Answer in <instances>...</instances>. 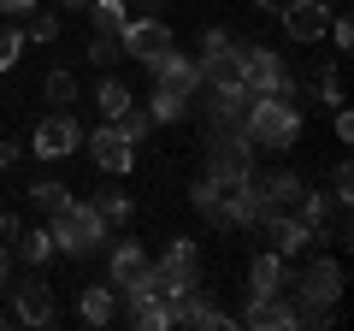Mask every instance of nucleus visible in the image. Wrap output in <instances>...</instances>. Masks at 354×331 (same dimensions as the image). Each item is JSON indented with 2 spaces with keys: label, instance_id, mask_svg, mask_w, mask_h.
Listing matches in <instances>:
<instances>
[{
  "label": "nucleus",
  "instance_id": "1",
  "mask_svg": "<svg viewBox=\"0 0 354 331\" xmlns=\"http://www.w3.org/2000/svg\"><path fill=\"white\" fill-rule=\"evenodd\" d=\"M106 219L95 213V202H65L59 213H48V237H53V255H71V260H88L106 249Z\"/></svg>",
  "mask_w": 354,
  "mask_h": 331
},
{
  "label": "nucleus",
  "instance_id": "2",
  "mask_svg": "<svg viewBox=\"0 0 354 331\" xmlns=\"http://www.w3.org/2000/svg\"><path fill=\"white\" fill-rule=\"evenodd\" d=\"M242 136H248L254 148H295V142H301V107L283 101V95H248Z\"/></svg>",
  "mask_w": 354,
  "mask_h": 331
},
{
  "label": "nucleus",
  "instance_id": "3",
  "mask_svg": "<svg viewBox=\"0 0 354 331\" xmlns=\"http://www.w3.org/2000/svg\"><path fill=\"white\" fill-rule=\"evenodd\" d=\"M207 184H218V190H236V184H254V142L242 136V130H213V142H207Z\"/></svg>",
  "mask_w": 354,
  "mask_h": 331
},
{
  "label": "nucleus",
  "instance_id": "4",
  "mask_svg": "<svg viewBox=\"0 0 354 331\" xmlns=\"http://www.w3.org/2000/svg\"><path fill=\"white\" fill-rule=\"evenodd\" d=\"M195 284H201V249H195V237H171L165 255L153 260V290L177 307V296L195 290Z\"/></svg>",
  "mask_w": 354,
  "mask_h": 331
},
{
  "label": "nucleus",
  "instance_id": "5",
  "mask_svg": "<svg viewBox=\"0 0 354 331\" xmlns=\"http://www.w3.org/2000/svg\"><path fill=\"white\" fill-rule=\"evenodd\" d=\"M242 89H248V95H283V101H295V77H290V65H283V53L242 48Z\"/></svg>",
  "mask_w": 354,
  "mask_h": 331
},
{
  "label": "nucleus",
  "instance_id": "6",
  "mask_svg": "<svg viewBox=\"0 0 354 331\" xmlns=\"http://www.w3.org/2000/svg\"><path fill=\"white\" fill-rule=\"evenodd\" d=\"M118 48H124V60H136V65H148V71H153V65L177 48V36H171L165 18H130V24L118 30Z\"/></svg>",
  "mask_w": 354,
  "mask_h": 331
},
{
  "label": "nucleus",
  "instance_id": "7",
  "mask_svg": "<svg viewBox=\"0 0 354 331\" xmlns=\"http://www.w3.org/2000/svg\"><path fill=\"white\" fill-rule=\"evenodd\" d=\"M30 148H36V160H65V154L83 148V125H77L65 107H53L48 118H36V136H30Z\"/></svg>",
  "mask_w": 354,
  "mask_h": 331
},
{
  "label": "nucleus",
  "instance_id": "8",
  "mask_svg": "<svg viewBox=\"0 0 354 331\" xmlns=\"http://www.w3.org/2000/svg\"><path fill=\"white\" fill-rule=\"evenodd\" d=\"M6 290H12V319H18V325H53L59 302H53V284L41 278L36 267H30L24 284H6Z\"/></svg>",
  "mask_w": 354,
  "mask_h": 331
},
{
  "label": "nucleus",
  "instance_id": "9",
  "mask_svg": "<svg viewBox=\"0 0 354 331\" xmlns=\"http://www.w3.org/2000/svg\"><path fill=\"white\" fill-rule=\"evenodd\" d=\"M88 154H95V166H101V172H113V178H124L130 166H136V142H130L113 118L88 130Z\"/></svg>",
  "mask_w": 354,
  "mask_h": 331
},
{
  "label": "nucleus",
  "instance_id": "10",
  "mask_svg": "<svg viewBox=\"0 0 354 331\" xmlns=\"http://www.w3.org/2000/svg\"><path fill=\"white\" fill-rule=\"evenodd\" d=\"M325 30H330V6L325 0H290V6H283V36L290 42L313 48V42H325Z\"/></svg>",
  "mask_w": 354,
  "mask_h": 331
},
{
  "label": "nucleus",
  "instance_id": "11",
  "mask_svg": "<svg viewBox=\"0 0 354 331\" xmlns=\"http://www.w3.org/2000/svg\"><path fill=\"white\" fill-rule=\"evenodd\" d=\"M201 89H213V95H248L242 89V53H236V42L230 48H218V53H201Z\"/></svg>",
  "mask_w": 354,
  "mask_h": 331
},
{
  "label": "nucleus",
  "instance_id": "12",
  "mask_svg": "<svg viewBox=\"0 0 354 331\" xmlns=\"http://www.w3.org/2000/svg\"><path fill=\"white\" fill-rule=\"evenodd\" d=\"M260 231H266V242L278 249L283 260H295V255H307V242H313V231L301 225V219L290 213V207H272V213L260 219Z\"/></svg>",
  "mask_w": 354,
  "mask_h": 331
},
{
  "label": "nucleus",
  "instance_id": "13",
  "mask_svg": "<svg viewBox=\"0 0 354 331\" xmlns=\"http://www.w3.org/2000/svg\"><path fill=\"white\" fill-rule=\"evenodd\" d=\"M242 325H254V331H295V325H301V314H295L290 290H278V296H248Z\"/></svg>",
  "mask_w": 354,
  "mask_h": 331
},
{
  "label": "nucleus",
  "instance_id": "14",
  "mask_svg": "<svg viewBox=\"0 0 354 331\" xmlns=\"http://www.w3.org/2000/svg\"><path fill=\"white\" fill-rule=\"evenodd\" d=\"M148 249H142L136 237H124V242H113V255H106V284L113 290H130V284H142L148 278Z\"/></svg>",
  "mask_w": 354,
  "mask_h": 331
},
{
  "label": "nucleus",
  "instance_id": "15",
  "mask_svg": "<svg viewBox=\"0 0 354 331\" xmlns=\"http://www.w3.org/2000/svg\"><path fill=\"white\" fill-rule=\"evenodd\" d=\"M177 325H195V331H230V314L201 290V284H195V290L177 296Z\"/></svg>",
  "mask_w": 354,
  "mask_h": 331
},
{
  "label": "nucleus",
  "instance_id": "16",
  "mask_svg": "<svg viewBox=\"0 0 354 331\" xmlns=\"http://www.w3.org/2000/svg\"><path fill=\"white\" fill-rule=\"evenodd\" d=\"M153 83H160V89H171V95H183V101H195V95H201V65L189 60V53H165L160 65H153Z\"/></svg>",
  "mask_w": 354,
  "mask_h": 331
},
{
  "label": "nucleus",
  "instance_id": "17",
  "mask_svg": "<svg viewBox=\"0 0 354 331\" xmlns=\"http://www.w3.org/2000/svg\"><path fill=\"white\" fill-rule=\"evenodd\" d=\"M290 260L278 255V249H260V255L248 260V296H278V290H290Z\"/></svg>",
  "mask_w": 354,
  "mask_h": 331
},
{
  "label": "nucleus",
  "instance_id": "18",
  "mask_svg": "<svg viewBox=\"0 0 354 331\" xmlns=\"http://www.w3.org/2000/svg\"><path fill=\"white\" fill-rule=\"evenodd\" d=\"M266 213H272V207H266L260 184H236V190H225V219H230V231H260Z\"/></svg>",
  "mask_w": 354,
  "mask_h": 331
},
{
  "label": "nucleus",
  "instance_id": "19",
  "mask_svg": "<svg viewBox=\"0 0 354 331\" xmlns=\"http://www.w3.org/2000/svg\"><path fill=\"white\" fill-rule=\"evenodd\" d=\"M77 319L83 325H113L118 319V290L113 284H83L77 290Z\"/></svg>",
  "mask_w": 354,
  "mask_h": 331
},
{
  "label": "nucleus",
  "instance_id": "20",
  "mask_svg": "<svg viewBox=\"0 0 354 331\" xmlns=\"http://www.w3.org/2000/svg\"><path fill=\"white\" fill-rule=\"evenodd\" d=\"M260 184V195H266V207H295L301 202V172H290V166H278V172H266V178H254Z\"/></svg>",
  "mask_w": 354,
  "mask_h": 331
},
{
  "label": "nucleus",
  "instance_id": "21",
  "mask_svg": "<svg viewBox=\"0 0 354 331\" xmlns=\"http://www.w3.org/2000/svg\"><path fill=\"white\" fill-rule=\"evenodd\" d=\"M12 260H24V267H48V260H53V237H48V225H18V249H12Z\"/></svg>",
  "mask_w": 354,
  "mask_h": 331
},
{
  "label": "nucleus",
  "instance_id": "22",
  "mask_svg": "<svg viewBox=\"0 0 354 331\" xmlns=\"http://www.w3.org/2000/svg\"><path fill=\"white\" fill-rule=\"evenodd\" d=\"M189 202H195V213H201L213 231H230V219H225V190H218V184L195 178V184H189Z\"/></svg>",
  "mask_w": 354,
  "mask_h": 331
},
{
  "label": "nucleus",
  "instance_id": "23",
  "mask_svg": "<svg viewBox=\"0 0 354 331\" xmlns=\"http://www.w3.org/2000/svg\"><path fill=\"white\" fill-rule=\"evenodd\" d=\"M83 12H88V24H95V36H118V30L130 24V0H88Z\"/></svg>",
  "mask_w": 354,
  "mask_h": 331
},
{
  "label": "nucleus",
  "instance_id": "24",
  "mask_svg": "<svg viewBox=\"0 0 354 331\" xmlns=\"http://www.w3.org/2000/svg\"><path fill=\"white\" fill-rule=\"evenodd\" d=\"M24 195H30V207H36V213H59L65 202H77V195L65 190L59 178H36V184H30V190H24Z\"/></svg>",
  "mask_w": 354,
  "mask_h": 331
},
{
  "label": "nucleus",
  "instance_id": "25",
  "mask_svg": "<svg viewBox=\"0 0 354 331\" xmlns=\"http://www.w3.org/2000/svg\"><path fill=\"white\" fill-rule=\"evenodd\" d=\"M295 207H301L295 219H301V225L313 231V237H325V225H330V207H337V202H330V195H319V190H301V202H295Z\"/></svg>",
  "mask_w": 354,
  "mask_h": 331
},
{
  "label": "nucleus",
  "instance_id": "26",
  "mask_svg": "<svg viewBox=\"0 0 354 331\" xmlns=\"http://www.w3.org/2000/svg\"><path fill=\"white\" fill-rule=\"evenodd\" d=\"M88 202H95V213H101L106 225H130V195L118 190V184H106V190H95Z\"/></svg>",
  "mask_w": 354,
  "mask_h": 331
},
{
  "label": "nucleus",
  "instance_id": "27",
  "mask_svg": "<svg viewBox=\"0 0 354 331\" xmlns=\"http://www.w3.org/2000/svg\"><path fill=\"white\" fill-rule=\"evenodd\" d=\"M183 113H189V101L153 83V95H148V118H153V125H177V118H183Z\"/></svg>",
  "mask_w": 354,
  "mask_h": 331
},
{
  "label": "nucleus",
  "instance_id": "28",
  "mask_svg": "<svg viewBox=\"0 0 354 331\" xmlns=\"http://www.w3.org/2000/svg\"><path fill=\"white\" fill-rule=\"evenodd\" d=\"M130 101H136V95H130V83H124V77H101V89H95V107H101L106 118H113V113H124Z\"/></svg>",
  "mask_w": 354,
  "mask_h": 331
},
{
  "label": "nucleus",
  "instance_id": "29",
  "mask_svg": "<svg viewBox=\"0 0 354 331\" xmlns=\"http://www.w3.org/2000/svg\"><path fill=\"white\" fill-rule=\"evenodd\" d=\"M41 95H48V107H71L77 101V77L65 71V65H53V71L41 77Z\"/></svg>",
  "mask_w": 354,
  "mask_h": 331
},
{
  "label": "nucleus",
  "instance_id": "30",
  "mask_svg": "<svg viewBox=\"0 0 354 331\" xmlns=\"http://www.w3.org/2000/svg\"><path fill=\"white\" fill-rule=\"evenodd\" d=\"M113 125H118V130H124V136H130V142L142 148V136L153 130V118H148V107H136V101H130L124 113H113Z\"/></svg>",
  "mask_w": 354,
  "mask_h": 331
},
{
  "label": "nucleus",
  "instance_id": "31",
  "mask_svg": "<svg viewBox=\"0 0 354 331\" xmlns=\"http://www.w3.org/2000/svg\"><path fill=\"white\" fill-rule=\"evenodd\" d=\"M24 60V30L18 24H0V71H12Z\"/></svg>",
  "mask_w": 354,
  "mask_h": 331
},
{
  "label": "nucleus",
  "instance_id": "32",
  "mask_svg": "<svg viewBox=\"0 0 354 331\" xmlns=\"http://www.w3.org/2000/svg\"><path fill=\"white\" fill-rule=\"evenodd\" d=\"M88 60L101 65V71H113V65L124 60V48H118V36H95V42H88Z\"/></svg>",
  "mask_w": 354,
  "mask_h": 331
},
{
  "label": "nucleus",
  "instance_id": "33",
  "mask_svg": "<svg viewBox=\"0 0 354 331\" xmlns=\"http://www.w3.org/2000/svg\"><path fill=\"white\" fill-rule=\"evenodd\" d=\"M330 202H337V207L354 202V166L348 160H337V172H330Z\"/></svg>",
  "mask_w": 354,
  "mask_h": 331
},
{
  "label": "nucleus",
  "instance_id": "34",
  "mask_svg": "<svg viewBox=\"0 0 354 331\" xmlns=\"http://www.w3.org/2000/svg\"><path fill=\"white\" fill-rule=\"evenodd\" d=\"M24 42H59V12H30Z\"/></svg>",
  "mask_w": 354,
  "mask_h": 331
},
{
  "label": "nucleus",
  "instance_id": "35",
  "mask_svg": "<svg viewBox=\"0 0 354 331\" xmlns=\"http://www.w3.org/2000/svg\"><path fill=\"white\" fill-rule=\"evenodd\" d=\"M313 89L325 95V107H342V71H337V65H325V71L313 77Z\"/></svg>",
  "mask_w": 354,
  "mask_h": 331
},
{
  "label": "nucleus",
  "instance_id": "36",
  "mask_svg": "<svg viewBox=\"0 0 354 331\" xmlns=\"http://www.w3.org/2000/svg\"><path fill=\"white\" fill-rule=\"evenodd\" d=\"M325 36H330V42H337V48H342V53H348V48H354V24H348V18H330V30H325Z\"/></svg>",
  "mask_w": 354,
  "mask_h": 331
},
{
  "label": "nucleus",
  "instance_id": "37",
  "mask_svg": "<svg viewBox=\"0 0 354 331\" xmlns=\"http://www.w3.org/2000/svg\"><path fill=\"white\" fill-rule=\"evenodd\" d=\"M218 48H230V30L207 24V30H201V53H218Z\"/></svg>",
  "mask_w": 354,
  "mask_h": 331
},
{
  "label": "nucleus",
  "instance_id": "38",
  "mask_svg": "<svg viewBox=\"0 0 354 331\" xmlns=\"http://www.w3.org/2000/svg\"><path fill=\"white\" fill-rule=\"evenodd\" d=\"M0 12H6V18H18V24H24V18L36 12V0H0Z\"/></svg>",
  "mask_w": 354,
  "mask_h": 331
},
{
  "label": "nucleus",
  "instance_id": "39",
  "mask_svg": "<svg viewBox=\"0 0 354 331\" xmlns=\"http://www.w3.org/2000/svg\"><path fill=\"white\" fill-rule=\"evenodd\" d=\"M337 142H354V118H348V107H337Z\"/></svg>",
  "mask_w": 354,
  "mask_h": 331
},
{
  "label": "nucleus",
  "instance_id": "40",
  "mask_svg": "<svg viewBox=\"0 0 354 331\" xmlns=\"http://www.w3.org/2000/svg\"><path fill=\"white\" fill-rule=\"evenodd\" d=\"M6 284H12V249L0 242V290H6Z\"/></svg>",
  "mask_w": 354,
  "mask_h": 331
},
{
  "label": "nucleus",
  "instance_id": "41",
  "mask_svg": "<svg viewBox=\"0 0 354 331\" xmlns=\"http://www.w3.org/2000/svg\"><path fill=\"white\" fill-rule=\"evenodd\" d=\"M12 237H18V219H12V213H0V242H12Z\"/></svg>",
  "mask_w": 354,
  "mask_h": 331
},
{
  "label": "nucleus",
  "instance_id": "42",
  "mask_svg": "<svg viewBox=\"0 0 354 331\" xmlns=\"http://www.w3.org/2000/svg\"><path fill=\"white\" fill-rule=\"evenodd\" d=\"M12 160H18V148H12V142H0V172H6Z\"/></svg>",
  "mask_w": 354,
  "mask_h": 331
},
{
  "label": "nucleus",
  "instance_id": "43",
  "mask_svg": "<svg viewBox=\"0 0 354 331\" xmlns=\"http://www.w3.org/2000/svg\"><path fill=\"white\" fill-rule=\"evenodd\" d=\"M59 6H65V12H83V6H88V0H59Z\"/></svg>",
  "mask_w": 354,
  "mask_h": 331
},
{
  "label": "nucleus",
  "instance_id": "44",
  "mask_svg": "<svg viewBox=\"0 0 354 331\" xmlns=\"http://www.w3.org/2000/svg\"><path fill=\"white\" fill-rule=\"evenodd\" d=\"M254 6H260V12H272V0H254Z\"/></svg>",
  "mask_w": 354,
  "mask_h": 331
},
{
  "label": "nucleus",
  "instance_id": "45",
  "mask_svg": "<svg viewBox=\"0 0 354 331\" xmlns=\"http://www.w3.org/2000/svg\"><path fill=\"white\" fill-rule=\"evenodd\" d=\"M0 325H18V319H12V314H0Z\"/></svg>",
  "mask_w": 354,
  "mask_h": 331
},
{
  "label": "nucleus",
  "instance_id": "46",
  "mask_svg": "<svg viewBox=\"0 0 354 331\" xmlns=\"http://www.w3.org/2000/svg\"><path fill=\"white\" fill-rule=\"evenodd\" d=\"M136 6H160V0H136Z\"/></svg>",
  "mask_w": 354,
  "mask_h": 331
}]
</instances>
